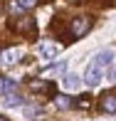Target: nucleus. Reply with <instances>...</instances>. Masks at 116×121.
<instances>
[{
  "label": "nucleus",
  "mask_w": 116,
  "mask_h": 121,
  "mask_svg": "<svg viewBox=\"0 0 116 121\" xmlns=\"http://www.w3.org/2000/svg\"><path fill=\"white\" fill-rule=\"evenodd\" d=\"M101 79H104V69L101 67H96V64H89L86 67V72H84V82H86V86H99L101 84Z\"/></svg>",
  "instance_id": "nucleus-1"
},
{
  "label": "nucleus",
  "mask_w": 116,
  "mask_h": 121,
  "mask_svg": "<svg viewBox=\"0 0 116 121\" xmlns=\"http://www.w3.org/2000/svg\"><path fill=\"white\" fill-rule=\"evenodd\" d=\"M114 49H99L96 54H94V59H91V64H96V67H101V69H106V67H111L114 64Z\"/></svg>",
  "instance_id": "nucleus-2"
},
{
  "label": "nucleus",
  "mask_w": 116,
  "mask_h": 121,
  "mask_svg": "<svg viewBox=\"0 0 116 121\" xmlns=\"http://www.w3.org/2000/svg\"><path fill=\"white\" fill-rule=\"evenodd\" d=\"M20 54H22V49H20V47L5 49V52L0 54V64H3V67H13V64L20 62Z\"/></svg>",
  "instance_id": "nucleus-3"
},
{
  "label": "nucleus",
  "mask_w": 116,
  "mask_h": 121,
  "mask_svg": "<svg viewBox=\"0 0 116 121\" xmlns=\"http://www.w3.org/2000/svg\"><path fill=\"white\" fill-rule=\"evenodd\" d=\"M86 30H89V17H74L72 20V35L74 37H82Z\"/></svg>",
  "instance_id": "nucleus-4"
},
{
  "label": "nucleus",
  "mask_w": 116,
  "mask_h": 121,
  "mask_svg": "<svg viewBox=\"0 0 116 121\" xmlns=\"http://www.w3.org/2000/svg\"><path fill=\"white\" fill-rule=\"evenodd\" d=\"M62 86L67 91H77L82 86V79H79V74H64L62 77Z\"/></svg>",
  "instance_id": "nucleus-5"
},
{
  "label": "nucleus",
  "mask_w": 116,
  "mask_h": 121,
  "mask_svg": "<svg viewBox=\"0 0 116 121\" xmlns=\"http://www.w3.org/2000/svg\"><path fill=\"white\" fill-rule=\"evenodd\" d=\"M37 52L42 54L45 59H52V57H57V52H59V47L54 45V42H42L40 47H37Z\"/></svg>",
  "instance_id": "nucleus-6"
},
{
  "label": "nucleus",
  "mask_w": 116,
  "mask_h": 121,
  "mask_svg": "<svg viewBox=\"0 0 116 121\" xmlns=\"http://www.w3.org/2000/svg\"><path fill=\"white\" fill-rule=\"evenodd\" d=\"M101 109H104V111H109V114H116V96H114V94H106V96H104V101H101Z\"/></svg>",
  "instance_id": "nucleus-7"
},
{
  "label": "nucleus",
  "mask_w": 116,
  "mask_h": 121,
  "mask_svg": "<svg viewBox=\"0 0 116 121\" xmlns=\"http://www.w3.org/2000/svg\"><path fill=\"white\" fill-rule=\"evenodd\" d=\"M25 101V99L22 96H17V94H10V96H5V106H8V109H13V106H20V104H22Z\"/></svg>",
  "instance_id": "nucleus-8"
},
{
  "label": "nucleus",
  "mask_w": 116,
  "mask_h": 121,
  "mask_svg": "<svg viewBox=\"0 0 116 121\" xmlns=\"http://www.w3.org/2000/svg\"><path fill=\"white\" fill-rule=\"evenodd\" d=\"M64 69H67V64L59 62V64H52V67L45 72V77H54V74H64Z\"/></svg>",
  "instance_id": "nucleus-9"
},
{
  "label": "nucleus",
  "mask_w": 116,
  "mask_h": 121,
  "mask_svg": "<svg viewBox=\"0 0 116 121\" xmlns=\"http://www.w3.org/2000/svg\"><path fill=\"white\" fill-rule=\"evenodd\" d=\"M57 106H59V109H69V106H72L69 96H57Z\"/></svg>",
  "instance_id": "nucleus-10"
},
{
  "label": "nucleus",
  "mask_w": 116,
  "mask_h": 121,
  "mask_svg": "<svg viewBox=\"0 0 116 121\" xmlns=\"http://www.w3.org/2000/svg\"><path fill=\"white\" fill-rule=\"evenodd\" d=\"M30 89H32V91H45V89H47V84H45V82H32Z\"/></svg>",
  "instance_id": "nucleus-11"
},
{
  "label": "nucleus",
  "mask_w": 116,
  "mask_h": 121,
  "mask_svg": "<svg viewBox=\"0 0 116 121\" xmlns=\"http://www.w3.org/2000/svg\"><path fill=\"white\" fill-rule=\"evenodd\" d=\"M17 5H20V8H35L37 0H17Z\"/></svg>",
  "instance_id": "nucleus-12"
},
{
  "label": "nucleus",
  "mask_w": 116,
  "mask_h": 121,
  "mask_svg": "<svg viewBox=\"0 0 116 121\" xmlns=\"http://www.w3.org/2000/svg\"><path fill=\"white\" fill-rule=\"evenodd\" d=\"M35 114H40V109H37V106H27V109H25V116H35Z\"/></svg>",
  "instance_id": "nucleus-13"
},
{
  "label": "nucleus",
  "mask_w": 116,
  "mask_h": 121,
  "mask_svg": "<svg viewBox=\"0 0 116 121\" xmlns=\"http://www.w3.org/2000/svg\"><path fill=\"white\" fill-rule=\"evenodd\" d=\"M109 82H111V84H116V67L114 69H109V77H106Z\"/></svg>",
  "instance_id": "nucleus-14"
},
{
  "label": "nucleus",
  "mask_w": 116,
  "mask_h": 121,
  "mask_svg": "<svg viewBox=\"0 0 116 121\" xmlns=\"http://www.w3.org/2000/svg\"><path fill=\"white\" fill-rule=\"evenodd\" d=\"M0 94H5V79L0 77Z\"/></svg>",
  "instance_id": "nucleus-15"
},
{
  "label": "nucleus",
  "mask_w": 116,
  "mask_h": 121,
  "mask_svg": "<svg viewBox=\"0 0 116 121\" xmlns=\"http://www.w3.org/2000/svg\"><path fill=\"white\" fill-rule=\"evenodd\" d=\"M0 121H5V116H0Z\"/></svg>",
  "instance_id": "nucleus-16"
}]
</instances>
